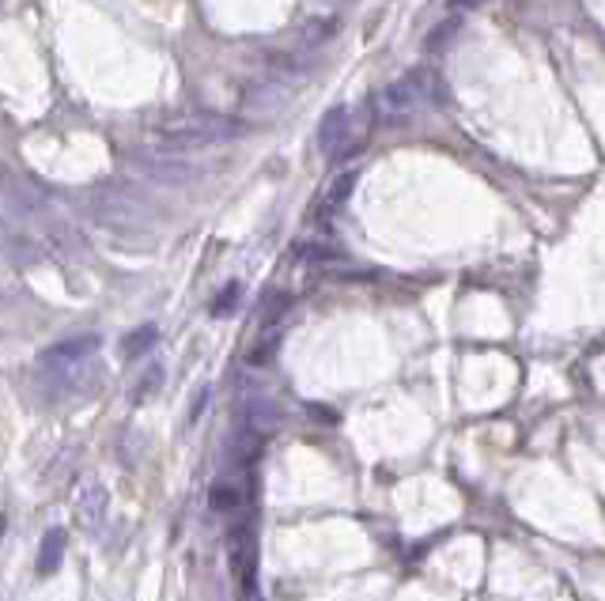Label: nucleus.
Segmentation results:
<instances>
[{
    "instance_id": "nucleus-1",
    "label": "nucleus",
    "mask_w": 605,
    "mask_h": 601,
    "mask_svg": "<svg viewBox=\"0 0 605 601\" xmlns=\"http://www.w3.org/2000/svg\"><path fill=\"white\" fill-rule=\"evenodd\" d=\"M250 133V121L231 118V114H186V118L167 121L156 133L159 155H190L201 148H216V144H231Z\"/></svg>"
},
{
    "instance_id": "nucleus-2",
    "label": "nucleus",
    "mask_w": 605,
    "mask_h": 601,
    "mask_svg": "<svg viewBox=\"0 0 605 601\" xmlns=\"http://www.w3.org/2000/svg\"><path fill=\"white\" fill-rule=\"evenodd\" d=\"M137 171L156 182V186H190V182H201L205 178V167H197L182 155H140Z\"/></svg>"
},
{
    "instance_id": "nucleus-3",
    "label": "nucleus",
    "mask_w": 605,
    "mask_h": 601,
    "mask_svg": "<svg viewBox=\"0 0 605 601\" xmlns=\"http://www.w3.org/2000/svg\"><path fill=\"white\" fill-rule=\"evenodd\" d=\"M424 99H428V80L420 72H413V76H401L382 91V110H386V118L405 121Z\"/></svg>"
},
{
    "instance_id": "nucleus-4",
    "label": "nucleus",
    "mask_w": 605,
    "mask_h": 601,
    "mask_svg": "<svg viewBox=\"0 0 605 601\" xmlns=\"http://www.w3.org/2000/svg\"><path fill=\"white\" fill-rule=\"evenodd\" d=\"M99 344H103L99 333H80V337H69V341H57L53 348L42 352V367H50V371H69L76 363L91 360V356L99 352Z\"/></svg>"
},
{
    "instance_id": "nucleus-5",
    "label": "nucleus",
    "mask_w": 605,
    "mask_h": 601,
    "mask_svg": "<svg viewBox=\"0 0 605 601\" xmlns=\"http://www.w3.org/2000/svg\"><path fill=\"white\" fill-rule=\"evenodd\" d=\"M239 103L246 114H273V110L288 103V84H280V80H250L242 87Z\"/></svg>"
},
{
    "instance_id": "nucleus-6",
    "label": "nucleus",
    "mask_w": 605,
    "mask_h": 601,
    "mask_svg": "<svg viewBox=\"0 0 605 601\" xmlns=\"http://www.w3.org/2000/svg\"><path fill=\"white\" fill-rule=\"evenodd\" d=\"M227 552H231V567L239 575L242 590H254V537H250V526H235L231 530Z\"/></svg>"
},
{
    "instance_id": "nucleus-7",
    "label": "nucleus",
    "mask_w": 605,
    "mask_h": 601,
    "mask_svg": "<svg viewBox=\"0 0 605 601\" xmlns=\"http://www.w3.org/2000/svg\"><path fill=\"white\" fill-rule=\"evenodd\" d=\"M269 80H280V84H292V80H303L311 72V57L303 53H269Z\"/></svg>"
},
{
    "instance_id": "nucleus-8",
    "label": "nucleus",
    "mask_w": 605,
    "mask_h": 601,
    "mask_svg": "<svg viewBox=\"0 0 605 601\" xmlns=\"http://www.w3.org/2000/svg\"><path fill=\"white\" fill-rule=\"evenodd\" d=\"M65 545H69V533L61 530V526L46 530L42 545H38V571H42V575H53V571L61 567V560H65Z\"/></svg>"
},
{
    "instance_id": "nucleus-9",
    "label": "nucleus",
    "mask_w": 605,
    "mask_h": 601,
    "mask_svg": "<svg viewBox=\"0 0 605 601\" xmlns=\"http://www.w3.org/2000/svg\"><path fill=\"white\" fill-rule=\"evenodd\" d=\"M348 137V110L345 106H337V110H329L326 118H322V133H318V144H322V152H337Z\"/></svg>"
},
{
    "instance_id": "nucleus-10",
    "label": "nucleus",
    "mask_w": 605,
    "mask_h": 601,
    "mask_svg": "<svg viewBox=\"0 0 605 601\" xmlns=\"http://www.w3.org/2000/svg\"><path fill=\"white\" fill-rule=\"evenodd\" d=\"M254 454H258V435L246 428H242V435H231L224 443V462H231V465L254 462Z\"/></svg>"
},
{
    "instance_id": "nucleus-11",
    "label": "nucleus",
    "mask_w": 605,
    "mask_h": 601,
    "mask_svg": "<svg viewBox=\"0 0 605 601\" xmlns=\"http://www.w3.org/2000/svg\"><path fill=\"white\" fill-rule=\"evenodd\" d=\"M159 341V329L156 326H137L133 333H125V341H121V356L125 360H137L144 352H152Z\"/></svg>"
},
{
    "instance_id": "nucleus-12",
    "label": "nucleus",
    "mask_w": 605,
    "mask_h": 601,
    "mask_svg": "<svg viewBox=\"0 0 605 601\" xmlns=\"http://www.w3.org/2000/svg\"><path fill=\"white\" fill-rule=\"evenodd\" d=\"M106 511V492L99 488V484H87L84 496H80V522L84 526H91V522H99Z\"/></svg>"
},
{
    "instance_id": "nucleus-13",
    "label": "nucleus",
    "mask_w": 605,
    "mask_h": 601,
    "mask_svg": "<svg viewBox=\"0 0 605 601\" xmlns=\"http://www.w3.org/2000/svg\"><path fill=\"white\" fill-rule=\"evenodd\" d=\"M208 503H212V511H235L242 503V488L231 481H216L208 488Z\"/></svg>"
},
{
    "instance_id": "nucleus-14",
    "label": "nucleus",
    "mask_w": 605,
    "mask_h": 601,
    "mask_svg": "<svg viewBox=\"0 0 605 601\" xmlns=\"http://www.w3.org/2000/svg\"><path fill=\"white\" fill-rule=\"evenodd\" d=\"M333 35H337V19H311V23L299 27V42L303 46H322Z\"/></svg>"
},
{
    "instance_id": "nucleus-15",
    "label": "nucleus",
    "mask_w": 605,
    "mask_h": 601,
    "mask_svg": "<svg viewBox=\"0 0 605 601\" xmlns=\"http://www.w3.org/2000/svg\"><path fill=\"white\" fill-rule=\"evenodd\" d=\"M356 178H360L356 171H345L341 178H337V182H333V186H329V197H326L329 212H333V208H341L348 197H352V186H356Z\"/></svg>"
},
{
    "instance_id": "nucleus-16",
    "label": "nucleus",
    "mask_w": 605,
    "mask_h": 601,
    "mask_svg": "<svg viewBox=\"0 0 605 601\" xmlns=\"http://www.w3.org/2000/svg\"><path fill=\"white\" fill-rule=\"evenodd\" d=\"M299 261H307V265H329V261H341V250L322 246V242H307V246H299Z\"/></svg>"
},
{
    "instance_id": "nucleus-17",
    "label": "nucleus",
    "mask_w": 605,
    "mask_h": 601,
    "mask_svg": "<svg viewBox=\"0 0 605 601\" xmlns=\"http://www.w3.org/2000/svg\"><path fill=\"white\" fill-rule=\"evenodd\" d=\"M239 295H242V284H227L224 292L212 299V314H216V318H227V314L235 310V303H239Z\"/></svg>"
},
{
    "instance_id": "nucleus-18",
    "label": "nucleus",
    "mask_w": 605,
    "mask_h": 601,
    "mask_svg": "<svg viewBox=\"0 0 605 601\" xmlns=\"http://www.w3.org/2000/svg\"><path fill=\"white\" fill-rule=\"evenodd\" d=\"M458 27H462V19L458 16H450L447 23H439L432 35H428V50H443L450 42V35H458Z\"/></svg>"
},
{
    "instance_id": "nucleus-19",
    "label": "nucleus",
    "mask_w": 605,
    "mask_h": 601,
    "mask_svg": "<svg viewBox=\"0 0 605 601\" xmlns=\"http://www.w3.org/2000/svg\"><path fill=\"white\" fill-rule=\"evenodd\" d=\"M159 382H163V367H152V371L144 375V386H140V394H137V397H144V394H152V390H159Z\"/></svg>"
},
{
    "instance_id": "nucleus-20",
    "label": "nucleus",
    "mask_w": 605,
    "mask_h": 601,
    "mask_svg": "<svg viewBox=\"0 0 605 601\" xmlns=\"http://www.w3.org/2000/svg\"><path fill=\"white\" fill-rule=\"evenodd\" d=\"M205 401H208V390H201V394H197V401H193V413H190L193 424H197V420H201V413H205Z\"/></svg>"
}]
</instances>
